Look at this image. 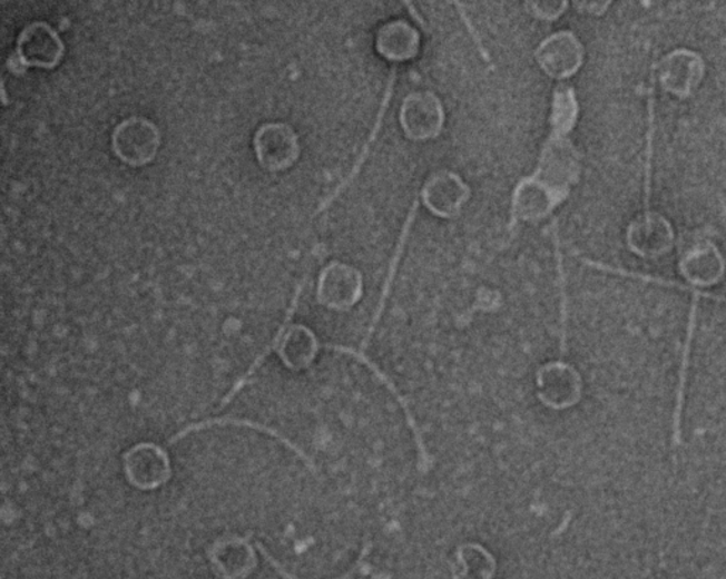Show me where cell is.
<instances>
[{"mask_svg": "<svg viewBox=\"0 0 726 579\" xmlns=\"http://www.w3.org/2000/svg\"><path fill=\"white\" fill-rule=\"evenodd\" d=\"M124 473L133 488L154 491L173 478L168 453L153 442L135 444L122 458Z\"/></svg>", "mask_w": 726, "mask_h": 579, "instance_id": "cell-5", "label": "cell"}, {"mask_svg": "<svg viewBox=\"0 0 726 579\" xmlns=\"http://www.w3.org/2000/svg\"><path fill=\"white\" fill-rule=\"evenodd\" d=\"M579 102L573 87L559 85L553 91L551 102V136L568 137L577 126Z\"/></svg>", "mask_w": 726, "mask_h": 579, "instance_id": "cell-22", "label": "cell"}, {"mask_svg": "<svg viewBox=\"0 0 726 579\" xmlns=\"http://www.w3.org/2000/svg\"><path fill=\"white\" fill-rule=\"evenodd\" d=\"M470 196V186L460 175L451 173V170H440L432 175L420 193V199L430 214L442 217V219H453L459 216Z\"/></svg>", "mask_w": 726, "mask_h": 579, "instance_id": "cell-11", "label": "cell"}, {"mask_svg": "<svg viewBox=\"0 0 726 579\" xmlns=\"http://www.w3.org/2000/svg\"><path fill=\"white\" fill-rule=\"evenodd\" d=\"M655 76L651 72L650 87L647 90V134H646V155H645V212L650 210L651 186H653V158H655V136H656V87Z\"/></svg>", "mask_w": 726, "mask_h": 579, "instance_id": "cell-24", "label": "cell"}, {"mask_svg": "<svg viewBox=\"0 0 726 579\" xmlns=\"http://www.w3.org/2000/svg\"><path fill=\"white\" fill-rule=\"evenodd\" d=\"M582 376L567 362H548L537 372L538 400L549 410H569L582 400Z\"/></svg>", "mask_w": 726, "mask_h": 579, "instance_id": "cell-6", "label": "cell"}, {"mask_svg": "<svg viewBox=\"0 0 726 579\" xmlns=\"http://www.w3.org/2000/svg\"><path fill=\"white\" fill-rule=\"evenodd\" d=\"M678 271L686 278L688 286H715L725 276L726 261L714 242L702 239L681 253Z\"/></svg>", "mask_w": 726, "mask_h": 579, "instance_id": "cell-13", "label": "cell"}, {"mask_svg": "<svg viewBox=\"0 0 726 579\" xmlns=\"http://www.w3.org/2000/svg\"><path fill=\"white\" fill-rule=\"evenodd\" d=\"M254 151L263 168L279 173L297 161L301 151L298 136L288 124H264L254 136Z\"/></svg>", "mask_w": 726, "mask_h": 579, "instance_id": "cell-10", "label": "cell"}, {"mask_svg": "<svg viewBox=\"0 0 726 579\" xmlns=\"http://www.w3.org/2000/svg\"><path fill=\"white\" fill-rule=\"evenodd\" d=\"M112 151L122 163L133 167H144L153 163L159 151L160 133L153 121L143 117H131L119 122L114 129Z\"/></svg>", "mask_w": 726, "mask_h": 579, "instance_id": "cell-3", "label": "cell"}, {"mask_svg": "<svg viewBox=\"0 0 726 579\" xmlns=\"http://www.w3.org/2000/svg\"><path fill=\"white\" fill-rule=\"evenodd\" d=\"M569 3L567 0H537V2H527L526 9L533 18L543 20V22H553L567 12Z\"/></svg>", "mask_w": 726, "mask_h": 579, "instance_id": "cell-29", "label": "cell"}, {"mask_svg": "<svg viewBox=\"0 0 726 579\" xmlns=\"http://www.w3.org/2000/svg\"><path fill=\"white\" fill-rule=\"evenodd\" d=\"M539 69L555 80H567L577 75L585 61V48L570 30L552 33L536 50Z\"/></svg>", "mask_w": 726, "mask_h": 579, "instance_id": "cell-7", "label": "cell"}, {"mask_svg": "<svg viewBox=\"0 0 726 579\" xmlns=\"http://www.w3.org/2000/svg\"><path fill=\"white\" fill-rule=\"evenodd\" d=\"M455 7L459 8L460 17L463 18V20L465 22V26H467V29H469V32L471 35V38L474 39L475 45H477V49L480 50V55L482 57H484L487 63H489V61H490L489 53H487V51L484 49V46H482V41L480 40V36L477 35L475 29L473 28V24H471V22H470V18L467 17V14L464 13V10L461 9V4H455Z\"/></svg>", "mask_w": 726, "mask_h": 579, "instance_id": "cell-31", "label": "cell"}, {"mask_svg": "<svg viewBox=\"0 0 726 579\" xmlns=\"http://www.w3.org/2000/svg\"><path fill=\"white\" fill-rule=\"evenodd\" d=\"M555 255H557L558 268V287L561 296V356L567 355L568 351V294H567V274L563 271V258L561 253V243L557 226L553 227Z\"/></svg>", "mask_w": 726, "mask_h": 579, "instance_id": "cell-28", "label": "cell"}, {"mask_svg": "<svg viewBox=\"0 0 726 579\" xmlns=\"http://www.w3.org/2000/svg\"><path fill=\"white\" fill-rule=\"evenodd\" d=\"M209 561L220 579H247L257 568V555L247 537H226L216 541Z\"/></svg>", "mask_w": 726, "mask_h": 579, "instance_id": "cell-15", "label": "cell"}, {"mask_svg": "<svg viewBox=\"0 0 726 579\" xmlns=\"http://www.w3.org/2000/svg\"><path fill=\"white\" fill-rule=\"evenodd\" d=\"M702 297L718 300V302H726L725 298L719 296H714V294L704 293L702 292V290H699L698 293L693 294L691 307H689V314H688L687 335H686V341H684L683 353H681V369H679V380H678L677 394H676V410H674V416H673V442L674 444H676V446H681L683 444L681 419H683V410H684V396H686L689 354H691V350H693L695 328H697L699 298Z\"/></svg>", "mask_w": 726, "mask_h": 579, "instance_id": "cell-19", "label": "cell"}, {"mask_svg": "<svg viewBox=\"0 0 726 579\" xmlns=\"http://www.w3.org/2000/svg\"><path fill=\"white\" fill-rule=\"evenodd\" d=\"M214 426H241V428L256 429V431L258 432L266 433L268 434V436L276 438L279 443H283L284 446H287L290 449V451L297 454V457L301 460H303L305 464H307V468L311 470V472L313 473L318 472V470H316L314 460L311 459L308 454H305L303 449L298 448L297 444L290 441L288 438L283 436V434L277 432L276 429L262 425V423L247 421V419L215 418V419H206V421H200L198 423H192V425L186 426L184 431L176 433L173 439H169V444L179 442L180 439L188 436V434L192 432H199V431H204V429H209Z\"/></svg>", "mask_w": 726, "mask_h": 579, "instance_id": "cell-21", "label": "cell"}, {"mask_svg": "<svg viewBox=\"0 0 726 579\" xmlns=\"http://www.w3.org/2000/svg\"><path fill=\"white\" fill-rule=\"evenodd\" d=\"M325 349L335 351V353L354 356L355 360L362 362V364H365L367 369L372 370L373 374L376 375V379L380 380L382 384L387 387V391L396 398L399 405H401L402 410L404 411V415H406L408 426L411 428L414 441H416L418 444L420 472H429L430 468H432V458H430L426 444H424L422 432H420V428L418 426L416 421H414L411 406H409V402L404 400V398L401 395V392L398 391L396 385L393 384L392 380L389 379L385 372L381 371L380 366H377L375 362L367 359V356L363 354V351H356L351 349V346L344 345H325Z\"/></svg>", "mask_w": 726, "mask_h": 579, "instance_id": "cell-18", "label": "cell"}, {"mask_svg": "<svg viewBox=\"0 0 726 579\" xmlns=\"http://www.w3.org/2000/svg\"><path fill=\"white\" fill-rule=\"evenodd\" d=\"M582 262L585 263V265L596 268V271L615 274V276H621V277L632 278V281L657 284V286H661V287L683 290V292H688L691 294L699 292V288L688 286V284L667 281V278L648 276V274L625 271V268L605 265V263H600V262L588 261V258H582Z\"/></svg>", "mask_w": 726, "mask_h": 579, "instance_id": "cell-27", "label": "cell"}, {"mask_svg": "<svg viewBox=\"0 0 726 579\" xmlns=\"http://www.w3.org/2000/svg\"><path fill=\"white\" fill-rule=\"evenodd\" d=\"M401 128L411 141L423 143L438 138L445 122L444 107L432 91L411 92L399 111Z\"/></svg>", "mask_w": 726, "mask_h": 579, "instance_id": "cell-4", "label": "cell"}, {"mask_svg": "<svg viewBox=\"0 0 726 579\" xmlns=\"http://www.w3.org/2000/svg\"><path fill=\"white\" fill-rule=\"evenodd\" d=\"M363 294V277L355 267L332 262L323 268L316 286V298L321 306L334 312H346L355 307Z\"/></svg>", "mask_w": 726, "mask_h": 579, "instance_id": "cell-8", "label": "cell"}, {"mask_svg": "<svg viewBox=\"0 0 726 579\" xmlns=\"http://www.w3.org/2000/svg\"><path fill=\"white\" fill-rule=\"evenodd\" d=\"M626 245L632 255L641 258H660L676 245L671 222L657 212H642L626 230Z\"/></svg>", "mask_w": 726, "mask_h": 579, "instance_id": "cell-9", "label": "cell"}, {"mask_svg": "<svg viewBox=\"0 0 726 579\" xmlns=\"http://www.w3.org/2000/svg\"><path fill=\"white\" fill-rule=\"evenodd\" d=\"M651 72L664 91L686 100L702 86L707 65L697 51L681 48L663 56L653 66Z\"/></svg>", "mask_w": 726, "mask_h": 579, "instance_id": "cell-2", "label": "cell"}, {"mask_svg": "<svg viewBox=\"0 0 726 579\" xmlns=\"http://www.w3.org/2000/svg\"><path fill=\"white\" fill-rule=\"evenodd\" d=\"M418 209H419V199L416 198L413 202L411 212H409L406 222H404L402 234L401 237H399V242L396 245L395 255H393L391 265H389L387 276L385 278V284H383L380 304H377L376 312L375 314H373L372 323L370 325V328H367L365 338H363L362 341L361 351H365L367 344H370L372 335L373 333H375L376 325L377 323H380V320L382 317L383 310H385L389 293H391L393 278H395L396 276L399 261H401L402 252L404 249V245H406L408 236L409 234H411L412 224L414 220V216H416Z\"/></svg>", "mask_w": 726, "mask_h": 579, "instance_id": "cell-23", "label": "cell"}, {"mask_svg": "<svg viewBox=\"0 0 726 579\" xmlns=\"http://www.w3.org/2000/svg\"><path fill=\"white\" fill-rule=\"evenodd\" d=\"M18 55L26 66L53 69L65 55V45L50 24L35 22L19 35Z\"/></svg>", "mask_w": 726, "mask_h": 579, "instance_id": "cell-14", "label": "cell"}, {"mask_svg": "<svg viewBox=\"0 0 726 579\" xmlns=\"http://www.w3.org/2000/svg\"><path fill=\"white\" fill-rule=\"evenodd\" d=\"M532 175L567 199L570 189L578 184L580 177L578 149L568 137L549 134L539 155L536 173Z\"/></svg>", "mask_w": 726, "mask_h": 579, "instance_id": "cell-1", "label": "cell"}, {"mask_svg": "<svg viewBox=\"0 0 726 579\" xmlns=\"http://www.w3.org/2000/svg\"><path fill=\"white\" fill-rule=\"evenodd\" d=\"M297 300H298V294H297V297H295V302L293 304L292 310H290V313L287 315V320H285V323L282 325V327H279L276 337H274L272 343H269L266 346V349H264L263 353L261 355H258L256 360L253 361V364L251 365V369H248L245 372V374H243L241 376V379L237 380L236 384L233 385L229 394H227L225 398H223L222 405H226V403H229L230 401H233V398H235L238 394V392H241L243 390V387H245V385L247 384L248 379H251V376L254 374V372H256L258 369H261V365L263 364L264 361L267 360V356L269 354H272L274 350H276V351L278 350V345H279V343H282L285 330L288 328L290 318H292L294 310H295V307H297Z\"/></svg>", "mask_w": 726, "mask_h": 579, "instance_id": "cell-26", "label": "cell"}, {"mask_svg": "<svg viewBox=\"0 0 726 579\" xmlns=\"http://www.w3.org/2000/svg\"><path fill=\"white\" fill-rule=\"evenodd\" d=\"M396 82V69H393L391 72V77H389V82L386 86L385 90V96H383V100L381 102L380 107V112H377L375 124H373L372 131L370 134V137H367L366 143L363 144L362 153L360 157H357L356 163L354 167H352L351 174L347 175V177L344 179V183L340 185V188L335 190L334 195L331 196V199H334L335 196H339L341 190L345 188V186L350 185L352 180L355 179L356 175L360 174L361 168L363 167V164H365L367 155H370L372 145L375 144L377 134H380V129L382 128L383 124V118H385V114L387 111L389 102L392 100L393 96V87H395ZM330 199V200H331Z\"/></svg>", "mask_w": 726, "mask_h": 579, "instance_id": "cell-25", "label": "cell"}, {"mask_svg": "<svg viewBox=\"0 0 726 579\" xmlns=\"http://www.w3.org/2000/svg\"><path fill=\"white\" fill-rule=\"evenodd\" d=\"M375 48L383 59L403 63L419 55L420 35L411 23L401 19L392 20L377 30Z\"/></svg>", "mask_w": 726, "mask_h": 579, "instance_id": "cell-16", "label": "cell"}, {"mask_svg": "<svg viewBox=\"0 0 726 579\" xmlns=\"http://www.w3.org/2000/svg\"><path fill=\"white\" fill-rule=\"evenodd\" d=\"M565 200L567 199L533 175L522 178L512 193L510 229L518 222L532 224V222L547 219Z\"/></svg>", "mask_w": 726, "mask_h": 579, "instance_id": "cell-12", "label": "cell"}, {"mask_svg": "<svg viewBox=\"0 0 726 579\" xmlns=\"http://www.w3.org/2000/svg\"><path fill=\"white\" fill-rule=\"evenodd\" d=\"M497 560L487 548L477 542H467L455 550L451 563L453 579H494Z\"/></svg>", "mask_w": 726, "mask_h": 579, "instance_id": "cell-20", "label": "cell"}, {"mask_svg": "<svg viewBox=\"0 0 726 579\" xmlns=\"http://www.w3.org/2000/svg\"><path fill=\"white\" fill-rule=\"evenodd\" d=\"M611 2H575V9L580 13L592 14V17H601L608 12Z\"/></svg>", "mask_w": 726, "mask_h": 579, "instance_id": "cell-30", "label": "cell"}, {"mask_svg": "<svg viewBox=\"0 0 726 579\" xmlns=\"http://www.w3.org/2000/svg\"><path fill=\"white\" fill-rule=\"evenodd\" d=\"M320 349V341L313 330L295 324L285 330L277 354L288 370L301 371L313 364Z\"/></svg>", "mask_w": 726, "mask_h": 579, "instance_id": "cell-17", "label": "cell"}]
</instances>
